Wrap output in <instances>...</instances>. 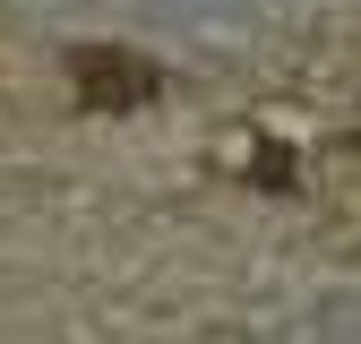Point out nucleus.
Returning a JSON list of instances; mask_svg holds the SVG:
<instances>
[{
	"label": "nucleus",
	"mask_w": 361,
	"mask_h": 344,
	"mask_svg": "<svg viewBox=\"0 0 361 344\" xmlns=\"http://www.w3.org/2000/svg\"><path fill=\"white\" fill-rule=\"evenodd\" d=\"M69 78H78V95L95 104V112H129V104L155 95V69L138 52H112V43H78V52H69Z\"/></svg>",
	"instance_id": "obj_1"
}]
</instances>
